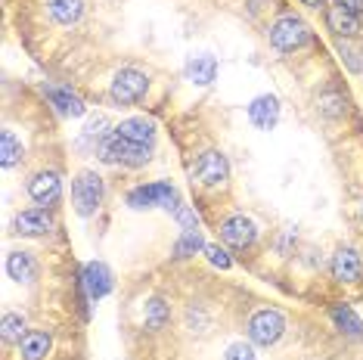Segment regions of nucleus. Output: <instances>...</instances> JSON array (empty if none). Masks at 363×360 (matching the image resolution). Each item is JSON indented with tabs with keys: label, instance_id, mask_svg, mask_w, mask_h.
<instances>
[{
	"label": "nucleus",
	"instance_id": "nucleus-9",
	"mask_svg": "<svg viewBox=\"0 0 363 360\" xmlns=\"http://www.w3.org/2000/svg\"><path fill=\"white\" fill-rule=\"evenodd\" d=\"M28 196L38 202V206H53V202H60V196H62V180H60V174H53V171H44V174L31 177Z\"/></svg>",
	"mask_w": 363,
	"mask_h": 360
},
{
	"label": "nucleus",
	"instance_id": "nucleus-4",
	"mask_svg": "<svg viewBox=\"0 0 363 360\" xmlns=\"http://www.w3.org/2000/svg\"><path fill=\"white\" fill-rule=\"evenodd\" d=\"M128 206L130 208H168V211H177L180 208V196L171 184H150V186H137V190L128 193Z\"/></svg>",
	"mask_w": 363,
	"mask_h": 360
},
{
	"label": "nucleus",
	"instance_id": "nucleus-27",
	"mask_svg": "<svg viewBox=\"0 0 363 360\" xmlns=\"http://www.w3.org/2000/svg\"><path fill=\"white\" fill-rule=\"evenodd\" d=\"M205 255H208V261L214 267H220V270H230V264H233V261H230V255L224 249H220V245H205Z\"/></svg>",
	"mask_w": 363,
	"mask_h": 360
},
{
	"label": "nucleus",
	"instance_id": "nucleus-1",
	"mask_svg": "<svg viewBox=\"0 0 363 360\" xmlns=\"http://www.w3.org/2000/svg\"><path fill=\"white\" fill-rule=\"evenodd\" d=\"M150 152L152 146H140V143H130L125 137H118L112 130L106 140H100V159L109 162V165H130V168H140L150 162Z\"/></svg>",
	"mask_w": 363,
	"mask_h": 360
},
{
	"label": "nucleus",
	"instance_id": "nucleus-30",
	"mask_svg": "<svg viewBox=\"0 0 363 360\" xmlns=\"http://www.w3.org/2000/svg\"><path fill=\"white\" fill-rule=\"evenodd\" d=\"M335 6H342V10H348L354 16L363 13V0H335Z\"/></svg>",
	"mask_w": 363,
	"mask_h": 360
},
{
	"label": "nucleus",
	"instance_id": "nucleus-23",
	"mask_svg": "<svg viewBox=\"0 0 363 360\" xmlns=\"http://www.w3.org/2000/svg\"><path fill=\"white\" fill-rule=\"evenodd\" d=\"M202 249H205L202 233H199V230H186V233L174 242V258H193L196 252H202Z\"/></svg>",
	"mask_w": 363,
	"mask_h": 360
},
{
	"label": "nucleus",
	"instance_id": "nucleus-16",
	"mask_svg": "<svg viewBox=\"0 0 363 360\" xmlns=\"http://www.w3.org/2000/svg\"><path fill=\"white\" fill-rule=\"evenodd\" d=\"M50 332H40V330H31L26 339L19 342V351H22V360H44L47 354H50Z\"/></svg>",
	"mask_w": 363,
	"mask_h": 360
},
{
	"label": "nucleus",
	"instance_id": "nucleus-15",
	"mask_svg": "<svg viewBox=\"0 0 363 360\" xmlns=\"http://www.w3.org/2000/svg\"><path fill=\"white\" fill-rule=\"evenodd\" d=\"M186 78L199 87H208L214 78H218V60L208 53H199V56H189L186 62Z\"/></svg>",
	"mask_w": 363,
	"mask_h": 360
},
{
	"label": "nucleus",
	"instance_id": "nucleus-32",
	"mask_svg": "<svg viewBox=\"0 0 363 360\" xmlns=\"http://www.w3.org/2000/svg\"><path fill=\"white\" fill-rule=\"evenodd\" d=\"M360 211H363V208H360Z\"/></svg>",
	"mask_w": 363,
	"mask_h": 360
},
{
	"label": "nucleus",
	"instance_id": "nucleus-14",
	"mask_svg": "<svg viewBox=\"0 0 363 360\" xmlns=\"http://www.w3.org/2000/svg\"><path fill=\"white\" fill-rule=\"evenodd\" d=\"M115 134L125 137L130 143H140V146H152L155 140V125L150 118H125L118 128H115Z\"/></svg>",
	"mask_w": 363,
	"mask_h": 360
},
{
	"label": "nucleus",
	"instance_id": "nucleus-22",
	"mask_svg": "<svg viewBox=\"0 0 363 360\" xmlns=\"http://www.w3.org/2000/svg\"><path fill=\"white\" fill-rule=\"evenodd\" d=\"M19 159H22V143L16 140L13 130H4V134H0V165L13 168Z\"/></svg>",
	"mask_w": 363,
	"mask_h": 360
},
{
	"label": "nucleus",
	"instance_id": "nucleus-6",
	"mask_svg": "<svg viewBox=\"0 0 363 360\" xmlns=\"http://www.w3.org/2000/svg\"><path fill=\"white\" fill-rule=\"evenodd\" d=\"M146 90H150V78H146L143 72H137V69H121V72H115L109 94H112L115 103L130 106V103L143 100Z\"/></svg>",
	"mask_w": 363,
	"mask_h": 360
},
{
	"label": "nucleus",
	"instance_id": "nucleus-24",
	"mask_svg": "<svg viewBox=\"0 0 363 360\" xmlns=\"http://www.w3.org/2000/svg\"><path fill=\"white\" fill-rule=\"evenodd\" d=\"M0 335H4V342H22L26 339V320H22L19 314H4V320H0Z\"/></svg>",
	"mask_w": 363,
	"mask_h": 360
},
{
	"label": "nucleus",
	"instance_id": "nucleus-18",
	"mask_svg": "<svg viewBox=\"0 0 363 360\" xmlns=\"http://www.w3.org/2000/svg\"><path fill=\"white\" fill-rule=\"evenodd\" d=\"M44 90H47V96H50V103L56 106L60 116H72V118L84 116V103H81L72 90H65V87H44Z\"/></svg>",
	"mask_w": 363,
	"mask_h": 360
},
{
	"label": "nucleus",
	"instance_id": "nucleus-21",
	"mask_svg": "<svg viewBox=\"0 0 363 360\" xmlns=\"http://www.w3.org/2000/svg\"><path fill=\"white\" fill-rule=\"evenodd\" d=\"M333 320H335V326L342 332H348V335H354V339H363V320L354 310L348 308V305H338V308H333Z\"/></svg>",
	"mask_w": 363,
	"mask_h": 360
},
{
	"label": "nucleus",
	"instance_id": "nucleus-5",
	"mask_svg": "<svg viewBox=\"0 0 363 360\" xmlns=\"http://www.w3.org/2000/svg\"><path fill=\"white\" fill-rule=\"evenodd\" d=\"M308 38H311V28L298 16H283V19H277L274 28H270V44H274L277 50H298V47L308 44Z\"/></svg>",
	"mask_w": 363,
	"mask_h": 360
},
{
	"label": "nucleus",
	"instance_id": "nucleus-26",
	"mask_svg": "<svg viewBox=\"0 0 363 360\" xmlns=\"http://www.w3.org/2000/svg\"><path fill=\"white\" fill-rule=\"evenodd\" d=\"M224 360H258V357H255V348L252 345H245V342H233V345L227 348Z\"/></svg>",
	"mask_w": 363,
	"mask_h": 360
},
{
	"label": "nucleus",
	"instance_id": "nucleus-31",
	"mask_svg": "<svg viewBox=\"0 0 363 360\" xmlns=\"http://www.w3.org/2000/svg\"><path fill=\"white\" fill-rule=\"evenodd\" d=\"M301 4H304V6H311V10H320V6H323L326 0H301Z\"/></svg>",
	"mask_w": 363,
	"mask_h": 360
},
{
	"label": "nucleus",
	"instance_id": "nucleus-2",
	"mask_svg": "<svg viewBox=\"0 0 363 360\" xmlns=\"http://www.w3.org/2000/svg\"><path fill=\"white\" fill-rule=\"evenodd\" d=\"M283 332H286V317L279 314V310H258V314H252V320H249V339H252V345H258V348H270V345H277L279 339H283Z\"/></svg>",
	"mask_w": 363,
	"mask_h": 360
},
{
	"label": "nucleus",
	"instance_id": "nucleus-8",
	"mask_svg": "<svg viewBox=\"0 0 363 360\" xmlns=\"http://www.w3.org/2000/svg\"><path fill=\"white\" fill-rule=\"evenodd\" d=\"M220 240L227 245H233V249H249V245L258 240V227H255L252 218L233 215V218L224 220V227H220Z\"/></svg>",
	"mask_w": 363,
	"mask_h": 360
},
{
	"label": "nucleus",
	"instance_id": "nucleus-12",
	"mask_svg": "<svg viewBox=\"0 0 363 360\" xmlns=\"http://www.w3.org/2000/svg\"><path fill=\"white\" fill-rule=\"evenodd\" d=\"M363 274V264H360V255L354 249H338L335 258H333V276L338 283H357Z\"/></svg>",
	"mask_w": 363,
	"mask_h": 360
},
{
	"label": "nucleus",
	"instance_id": "nucleus-13",
	"mask_svg": "<svg viewBox=\"0 0 363 360\" xmlns=\"http://www.w3.org/2000/svg\"><path fill=\"white\" fill-rule=\"evenodd\" d=\"M84 286L90 292V298H103L112 292V270L103 264V261H90V264L84 267Z\"/></svg>",
	"mask_w": 363,
	"mask_h": 360
},
{
	"label": "nucleus",
	"instance_id": "nucleus-20",
	"mask_svg": "<svg viewBox=\"0 0 363 360\" xmlns=\"http://www.w3.org/2000/svg\"><path fill=\"white\" fill-rule=\"evenodd\" d=\"M326 19H329V28H333L335 35H342V38H354L360 31V19L354 13L342 10V6H333Z\"/></svg>",
	"mask_w": 363,
	"mask_h": 360
},
{
	"label": "nucleus",
	"instance_id": "nucleus-29",
	"mask_svg": "<svg viewBox=\"0 0 363 360\" xmlns=\"http://www.w3.org/2000/svg\"><path fill=\"white\" fill-rule=\"evenodd\" d=\"M174 215H177L180 224H184V230H196V227H199V218H196V211H193V208L180 206V208L174 211Z\"/></svg>",
	"mask_w": 363,
	"mask_h": 360
},
{
	"label": "nucleus",
	"instance_id": "nucleus-10",
	"mask_svg": "<svg viewBox=\"0 0 363 360\" xmlns=\"http://www.w3.org/2000/svg\"><path fill=\"white\" fill-rule=\"evenodd\" d=\"M249 118L258 130H274L277 121H279V100L270 96V94L255 96L252 106H249Z\"/></svg>",
	"mask_w": 363,
	"mask_h": 360
},
{
	"label": "nucleus",
	"instance_id": "nucleus-17",
	"mask_svg": "<svg viewBox=\"0 0 363 360\" xmlns=\"http://www.w3.org/2000/svg\"><path fill=\"white\" fill-rule=\"evenodd\" d=\"M6 274H10L16 283H35L38 264L28 252H13V255L6 258Z\"/></svg>",
	"mask_w": 363,
	"mask_h": 360
},
{
	"label": "nucleus",
	"instance_id": "nucleus-7",
	"mask_svg": "<svg viewBox=\"0 0 363 360\" xmlns=\"http://www.w3.org/2000/svg\"><path fill=\"white\" fill-rule=\"evenodd\" d=\"M193 177L199 180L202 186H220V184H227V177H230L227 155H220L218 150L202 152L199 159H196V165H193Z\"/></svg>",
	"mask_w": 363,
	"mask_h": 360
},
{
	"label": "nucleus",
	"instance_id": "nucleus-11",
	"mask_svg": "<svg viewBox=\"0 0 363 360\" xmlns=\"http://www.w3.org/2000/svg\"><path fill=\"white\" fill-rule=\"evenodd\" d=\"M13 227H16V233H22V236H44L53 230V218L47 215L44 208H28V211L16 215Z\"/></svg>",
	"mask_w": 363,
	"mask_h": 360
},
{
	"label": "nucleus",
	"instance_id": "nucleus-3",
	"mask_svg": "<svg viewBox=\"0 0 363 360\" xmlns=\"http://www.w3.org/2000/svg\"><path fill=\"white\" fill-rule=\"evenodd\" d=\"M72 202H75V211L81 218H90L103 202V180L94 171H81L72 184Z\"/></svg>",
	"mask_w": 363,
	"mask_h": 360
},
{
	"label": "nucleus",
	"instance_id": "nucleus-28",
	"mask_svg": "<svg viewBox=\"0 0 363 360\" xmlns=\"http://www.w3.org/2000/svg\"><path fill=\"white\" fill-rule=\"evenodd\" d=\"M106 128H109V118H106V116L90 118V125H87V137H96V140H106V137L112 134V130H106Z\"/></svg>",
	"mask_w": 363,
	"mask_h": 360
},
{
	"label": "nucleus",
	"instance_id": "nucleus-25",
	"mask_svg": "<svg viewBox=\"0 0 363 360\" xmlns=\"http://www.w3.org/2000/svg\"><path fill=\"white\" fill-rule=\"evenodd\" d=\"M168 317H171V310H168V305H164L162 298L146 301V326H150V330H162V326L168 323Z\"/></svg>",
	"mask_w": 363,
	"mask_h": 360
},
{
	"label": "nucleus",
	"instance_id": "nucleus-19",
	"mask_svg": "<svg viewBox=\"0 0 363 360\" xmlns=\"http://www.w3.org/2000/svg\"><path fill=\"white\" fill-rule=\"evenodd\" d=\"M47 6H50V16L60 26H72L84 13V0H47Z\"/></svg>",
	"mask_w": 363,
	"mask_h": 360
}]
</instances>
